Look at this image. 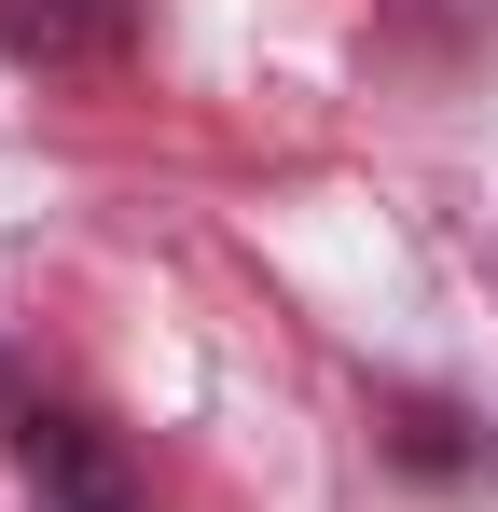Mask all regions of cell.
Returning <instances> with one entry per match:
<instances>
[{
  "mask_svg": "<svg viewBox=\"0 0 498 512\" xmlns=\"http://www.w3.org/2000/svg\"><path fill=\"white\" fill-rule=\"evenodd\" d=\"M14 416H28V402H14V374H0V429H14Z\"/></svg>",
  "mask_w": 498,
  "mask_h": 512,
  "instance_id": "cell-3",
  "label": "cell"
},
{
  "mask_svg": "<svg viewBox=\"0 0 498 512\" xmlns=\"http://www.w3.org/2000/svg\"><path fill=\"white\" fill-rule=\"evenodd\" d=\"M14 471H28L42 512H153L139 471H125V443L97 416H70V402H28V416H14Z\"/></svg>",
  "mask_w": 498,
  "mask_h": 512,
  "instance_id": "cell-1",
  "label": "cell"
},
{
  "mask_svg": "<svg viewBox=\"0 0 498 512\" xmlns=\"http://www.w3.org/2000/svg\"><path fill=\"white\" fill-rule=\"evenodd\" d=\"M125 42H139V0H0V56L42 70V84L125 70Z\"/></svg>",
  "mask_w": 498,
  "mask_h": 512,
  "instance_id": "cell-2",
  "label": "cell"
}]
</instances>
